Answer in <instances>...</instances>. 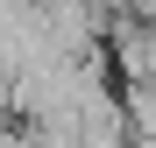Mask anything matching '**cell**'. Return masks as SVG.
<instances>
[{"mask_svg":"<svg viewBox=\"0 0 156 148\" xmlns=\"http://www.w3.org/2000/svg\"><path fill=\"white\" fill-rule=\"evenodd\" d=\"M7 7H21V0H0V14H7Z\"/></svg>","mask_w":156,"mask_h":148,"instance_id":"obj_1","label":"cell"}]
</instances>
